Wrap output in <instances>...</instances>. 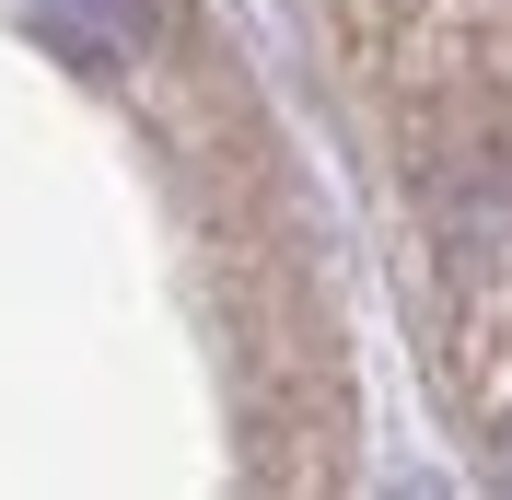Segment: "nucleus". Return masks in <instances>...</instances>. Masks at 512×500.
Here are the masks:
<instances>
[]
</instances>
